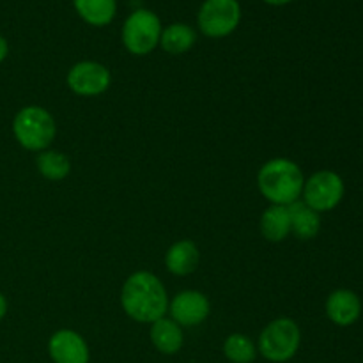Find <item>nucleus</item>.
Here are the masks:
<instances>
[{"label": "nucleus", "mask_w": 363, "mask_h": 363, "mask_svg": "<svg viewBox=\"0 0 363 363\" xmlns=\"http://www.w3.org/2000/svg\"><path fill=\"white\" fill-rule=\"evenodd\" d=\"M165 264L170 273L177 277L190 275L199 266V248L194 241L183 240L174 243L165 255Z\"/></svg>", "instance_id": "ddd939ff"}, {"label": "nucleus", "mask_w": 363, "mask_h": 363, "mask_svg": "<svg viewBox=\"0 0 363 363\" xmlns=\"http://www.w3.org/2000/svg\"><path fill=\"white\" fill-rule=\"evenodd\" d=\"M14 138L27 151H45L57 135V126L50 112L41 106H25L14 116Z\"/></svg>", "instance_id": "20e7f679"}, {"label": "nucleus", "mask_w": 363, "mask_h": 363, "mask_svg": "<svg viewBox=\"0 0 363 363\" xmlns=\"http://www.w3.org/2000/svg\"><path fill=\"white\" fill-rule=\"evenodd\" d=\"M48 354L53 363H89L91 351L80 333L59 330L48 340Z\"/></svg>", "instance_id": "1a4fd4ad"}, {"label": "nucleus", "mask_w": 363, "mask_h": 363, "mask_svg": "<svg viewBox=\"0 0 363 363\" xmlns=\"http://www.w3.org/2000/svg\"><path fill=\"white\" fill-rule=\"evenodd\" d=\"M241 21L238 0H204L199 9V28L208 38H225L233 34Z\"/></svg>", "instance_id": "423d86ee"}, {"label": "nucleus", "mask_w": 363, "mask_h": 363, "mask_svg": "<svg viewBox=\"0 0 363 363\" xmlns=\"http://www.w3.org/2000/svg\"><path fill=\"white\" fill-rule=\"evenodd\" d=\"M162 21L149 9H137L126 18L123 27L124 48L133 55H147L160 45Z\"/></svg>", "instance_id": "39448f33"}, {"label": "nucleus", "mask_w": 363, "mask_h": 363, "mask_svg": "<svg viewBox=\"0 0 363 363\" xmlns=\"http://www.w3.org/2000/svg\"><path fill=\"white\" fill-rule=\"evenodd\" d=\"M38 170L50 181H62L71 172V162L60 151H45L35 160Z\"/></svg>", "instance_id": "a211bd4d"}, {"label": "nucleus", "mask_w": 363, "mask_h": 363, "mask_svg": "<svg viewBox=\"0 0 363 363\" xmlns=\"http://www.w3.org/2000/svg\"><path fill=\"white\" fill-rule=\"evenodd\" d=\"M291 216V233L301 241L314 240L321 230V216L305 202H294L287 206Z\"/></svg>", "instance_id": "4468645a"}, {"label": "nucleus", "mask_w": 363, "mask_h": 363, "mask_svg": "<svg viewBox=\"0 0 363 363\" xmlns=\"http://www.w3.org/2000/svg\"><path fill=\"white\" fill-rule=\"evenodd\" d=\"M262 2L269 4V6H286V4L293 2V0H262Z\"/></svg>", "instance_id": "4be33fe9"}, {"label": "nucleus", "mask_w": 363, "mask_h": 363, "mask_svg": "<svg viewBox=\"0 0 363 363\" xmlns=\"http://www.w3.org/2000/svg\"><path fill=\"white\" fill-rule=\"evenodd\" d=\"M301 344L300 326L289 318H279L266 325L259 335L257 353L272 363H286L296 357Z\"/></svg>", "instance_id": "7ed1b4c3"}, {"label": "nucleus", "mask_w": 363, "mask_h": 363, "mask_svg": "<svg viewBox=\"0 0 363 363\" xmlns=\"http://www.w3.org/2000/svg\"><path fill=\"white\" fill-rule=\"evenodd\" d=\"M7 53H9V43H7V39L4 35H0V62L6 60Z\"/></svg>", "instance_id": "aec40b11"}, {"label": "nucleus", "mask_w": 363, "mask_h": 363, "mask_svg": "<svg viewBox=\"0 0 363 363\" xmlns=\"http://www.w3.org/2000/svg\"><path fill=\"white\" fill-rule=\"evenodd\" d=\"M151 342L162 354H176L183 347L184 337L183 330L172 319L162 318L152 323L151 326Z\"/></svg>", "instance_id": "f8f14e48"}, {"label": "nucleus", "mask_w": 363, "mask_h": 363, "mask_svg": "<svg viewBox=\"0 0 363 363\" xmlns=\"http://www.w3.org/2000/svg\"><path fill=\"white\" fill-rule=\"evenodd\" d=\"M67 87L78 96H99L112 84V74L103 64L84 60L74 64L67 73Z\"/></svg>", "instance_id": "6e6552de"}, {"label": "nucleus", "mask_w": 363, "mask_h": 363, "mask_svg": "<svg viewBox=\"0 0 363 363\" xmlns=\"http://www.w3.org/2000/svg\"><path fill=\"white\" fill-rule=\"evenodd\" d=\"M223 354L230 363H252L257 357V346L250 337L243 333H233L223 342Z\"/></svg>", "instance_id": "6ab92c4d"}, {"label": "nucleus", "mask_w": 363, "mask_h": 363, "mask_svg": "<svg viewBox=\"0 0 363 363\" xmlns=\"http://www.w3.org/2000/svg\"><path fill=\"white\" fill-rule=\"evenodd\" d=\"M121 305L133 321L152 325L165 315L169 298L158 277L149 272H137L124 282Z\"/></svg>", "instance_id": "f257e3e1"}, {"label": "nucleus", "mask_w": 363, "mask_h": 363, "mask_svg": "<svg viewBox=\"0 0 363 363\" xmlns=\"http://www.w3.org/2000/svg\"><path fill=\"white\" fill-rule=\"evenodd\" d=\"M6 314H7V300H6V296L0 293V321L6 318Z\"/></svg>", "instance_id": "412c9836"}, {"label": "nucleus", "mask_w": 363, "mask_h": 363, "mask_svg": "<svg viewBox=\"0 0 363 363\" xmlns=\"http://www.w3.org/2000/svg\"><path fill=\"white\" fill-rule=\"evenodd\" d=\"M261 234L272 243H280L291 234V216L287 206H272L261 216Z\"/></svg>", "instance_id": "dca6fc26"}, {"label": "nucleus", "mask_w": 363, "mask_h": 363, "mask_svg": "<svg viewBox=\"0 0 363 363\" xmlns=\"http://www.w3.org/2000/svg\"><path fill=\"white\" fill-rule=\"evenodd\" d=\"M259 190L273 206H291L303 194L305 177L300 167L287 158H275L261 167Z\"/></svg>", "instance_id": "f03ea898"}, {"label": "nucleus", "mask_w": 363, "mask_h": 363, "mask_svg": "<svg viewBox=\"0 0 363 363\" xmlns=\"http://www.w3.org/2000/svg\"><path fill=\"white\" fill-rule=\"evenodd\" d=\"M342 177L332 170H319L305 181V204L315 213H326L335 209L344 197Z\"/></svg>", "instance_id": "0eeeda50"}, {"label": "nucleus", "mask_w": 363, "mask_h": 363, "mask_svg": "<svg viewBox=\"0 0 363 363\" xmlns=\"http://www.w3.org/2000/svg\"><path fill=\"white\" fill-rule=\"evenodd\" d=\"M362 314V301L350 289H337L326 300V315L337 326H351Z\"/></svg>", "instance_id": "9b49d317"}, {"label": "nucleus", "mask_w": 363, "mask_h": 363, "mask_svg": "<svg viewBox=\"0 0 363 363\" xmlns=\"http://www.w3.org/2000/svg\"><path fill=\"white\" fill-rule=\"evenodd\" d=\"M197 41L195 30L186 23H172L162 30L160 45L170 55H181L186 53Z\"/></svg>", "instance_id": "f3484780"}, {"label": "nucleus", "mask_w": 363, "mask_h": 363, "mask_svg": "<svg viewBox=\"0 0 363 363\" xmlns=\"http://www.w3.org/2000/svg\"><path fill=\"white\" fill-rule=\"evenodd\" d=\"M170 314L179 326L202 325L209 315V300L199 291H183L170 303Z\"/></svg>", "instance_id": "9d476101"}, {"label": "nucleus", "mask_w": 363, "mask_h": 363, "mask_svg": "<svg viewBox=\"0 0 363 363\" xmlns=\"http://www.w3.org/2000/svg\"><path fill=\"white\" fill-rule=\"evenodd\" d=\"M78 16L92 27H105L116 18L117 0H73Z\"/></svg>", "instance_id": "2eb2a0df"}]
</instances>
